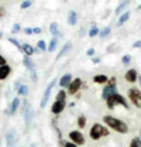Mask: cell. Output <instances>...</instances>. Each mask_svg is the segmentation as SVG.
<instances>
[{
    "label": "cell",
    "mask_w": 141,
    "mask_h": 147,
    "mask_svg": "<svg viewBox=\"0 0 141 147\" xmlns=\"http://www.w3.org/2000/svg\"><path fill=\"white\" fill-rule=\"evenodd\" d=\"M103 122L107 125V127L113 129V130L117 131V133H123L124 134V133L128 131V126L124 123L123 120H120V119H117V117H113V116H110V115L103 116Z\"/></svg>",
    "instance_id": "1"
},
{
    "label": "cell",
    "mask_w": 141,
    "mask_h": 147,
    "mask_svg": "<svg viewBox=\"0 0 141 147\" xmlns=\"http://www.w3.org/2000/svg\"><path fill=\"white\" fill-rule=\"evenodd\" d=\"M109 134H110L109 133V129L105 127L103 125H99V123H95L92 126V129H90V131H89V136H90L92 140H99V139L106 137Z\"/></svg>",
    "instance_id": "2"
},
{
    "label": "cell",
    "mask_w": 141,
    "mask_h": 147,
    "mask_svg": "<svg viewBox=\"0 0 141 147\" xmlns=\"http://www.w3.org/2000/svg\"><path fill=\"white\" fill-rule=\"evenodd\" d=\"M106 105H107L109 109H114L116 105H122L123 108L128 109V103H127V100L124 99V96H122L120 93H114L113 96H110V98L106 100Z\"/></svg>",
    "instance_id": "3"
},
{
    "label": "cell",
    "mask_w": 141,
    "mask_h": 147,
    "mask_svg": "<svg viewBox=\"0 0 141 147\" xmlns=\"http://www.w3.org/2000/svg\"><path fill=\"white\" fill-rule=\"evenodd\" d=\"M116 89V78H109V82H107V86H106L103 92H102V98L107 100L110 96H113L114 93H117Z\"/></svg>",
    "instance_id": "4"
},
{
    "label": "cell",
    "mask_w": 141,
    "mask_h": 147,
    "mask_svg": "<svg viewBox=\"0 0 141 147\" xmlns=\"http://www.w3.org/2000/svg\"><path fill=\"white\" fill-rule=\"evenodd\" d=\"M128 99L133 102L136 108H141V91L137 88H130L128 89Z\"/></svg>",
    "instance_id": "5"
},
{
    "label": "cell",
    "mask_w": 141,
    "mask_h": 147,
    "mask_svg": "<svg viewBox=\"0 0 141 147\" xmlns=\"http://www.w3.org/2000/svg\"><path fill=\"white\" fill-rule=\"evenodd\" d=\"M69 139L72 143H75L76 146H81V144H83L85 143V136L79 131V130H72V131H69Z\"/></svg>",
    "instance_id": "6"
},
{
    "label": "cell",
    "mask_w": 141,
    "mask_h": 147,
    "mask_svg": "<svg viewBox=\"0 0 141 147\" xmlns=\"http://www.w3.org/2000/svg\"><path fill=\"white\" fill-rule=\"evenodd\" d=\"M55 84H56V79H52V81L48 84L47 89H45V92H44V96H42V99H41V103H40L41 108H45V106H47L48 99H50V95H51V91H52V88L55 86Z\"/></svg>",
    "instance_id": "7"
},
{
    "label": "cell",
    "mask_w": 141,
    "mask_h": 147,
    "mask_svg": "<svg viewBox=\"0 0 141 147\" xmlns=\"http://www.w3.org/2000/svg\"><path fill=\"white\" fill-rule=\"evenodd\" d=\"M17 131L14 129H10L6 131V144L7 147H13L16 143H17Z\"/></svg>",
    "instance_id": "8"
},
{
    "label": "cell",
    "mask_w": 141,
    "mask_h": 147,
    "mask_svg": "<svg viewBox=\"0 0 141 147\" xmlns=\"http://www.w3.org/2000/svg\"><path fill=\"white\" fill-rule=\"evenodd\" d=\"M81 86H82V79H81V78H75V79H72L70 85L68 86V93H70V95L76 93V92L81 89Z\"/></svg>",
    "instance_id": "9"
},
{
    "label": "cell",
    "mask_w": 141,
    "mask_h": 147,
    "mask_svg": "<svg viewBox=\"0 0 141 147\" xmlns=\"http://www.w3.org/2000/svg\"><path fill=\"white\" fill-rule=\"evenodd\" d=\"M65 109V102H61V100H55L51 106V112L54 115H59L62 113V110Z\"/></svg>",
    "instance_id": "10"
},
{
    "label": "cell",
    "mask_w": 141,
    "mask_h": 147,
    "mask_svg": "<svg viewBox=\"0 0 141 147\" xmlns=\"http://www.w3.org/2000/svg\"><path fill=\"white\" fill-rule=\"evenodd\" d=\"M124 78H126V81L127 82H136L137 79H138V75H137V71L136 69H128L127 72H126V75H124Z\"/></svg>",
    "instance_id": "11"
},
{
    "label": "cell",
    "mask_w": 141,
    "mask_h": 147,
    "mask_svg": "<svg viewBox=\"0 0 141 147\" xmlns=\"http://www.w3.org/2000/svg\"><path fill=\"white\" fill-rule=\"evenodd\" d=\"M70 82H72V75L70 74H65L61 79H59V85H61V88H68L70 85Z\"/></svg>",
    "instance_id": "12"
},
{
    "label": "cell",
    "mask_w": 141,
    "mask_h": 147,
    "mask_svg": "<svg viewBox=\"0 0 141 147\" xmlns=\"http://www.w3.org/2000/svg\"><path fill=\"white\" fill-rule=\"evenodd\" d=\"M10 74H11V67H10V65H3V67H0V81H4Z\"/></svg>",
    "instance_id": "13"
},
{
    "label": "cell",
    "mask_w": 141,
    "mask_h": 147,
    "mask_svg": "<svg viewBox=\"0 0 141 147\" xmlns=\"http://www.w3.org/2000/svg\"><path fill=\"white\" fill-rule=\"evenodd\" d=\"M23 64H24V67H26L30 72L35 71V64L33 62L31 57H24V58H23Z\"/></svg>",
    "instance_id": "14"
},
{
    "label": "cell",
    "mask_w": 141,
    "mask_h": 147,
    "mask_svg": "<svg viewBox=\"0 0 141 147\" xmlns=\"http://www.w3.org/2000/svg\"><path fill=\"white\" fill-rule=\"evenodd\" d=\"M23 115H24V119H26V126L28 127L31 125V117H33V110H31V108L28 106L27 109L23 112Z\"/></svg>",
    "instance_id": "15"
},
{
    "label": "cell",
    "mask_w": 141,
    "mask_h": 147,
    "mask_svg": "<svg viewBox=\"0 0 141 147\" xmlns=\"http://www.w3.org/2000/svg\"><path fill=\"white\" fill-rule=\"evenodd\" d=\"M20 103H21V100L18 99V96H16V98L11 100V103H10V113H11V115L17 112V109L20 108Z\"/></svg>",
    "instance_id": "16"
},
{
    "label": "cell",
    "mask_w": 141,
    "mask_h": 147,
    "mask_svg": "<svg viewBox=\"0 0 141 147\" xmlns=\"http://www.w3.org/2000/svg\"><path fill=\"white\" fill-rule=\"evenodd\" d=\"M78 23V13L76 11H69V14H68V24L69 26H75Z\"/></svg>",
    "instance_id": "17"
},
{
    "label": "cell",
    "mask_w": 141,
    "mask_h": 147,
    "mask_svg": "<svg viewBox=\"0 0 141 147\" xmlns=\"http://www.w3.org/2000/svg\"><path fill=\"white\" fill-rule=\"evenodd\" d=\"M93 82L95 84H107L109 82V78L106 75H95L93 76Z\"/></svg>",
    "instance_id": "18"
},
{
    "label": "cell",
    "mask_w": 141,
    "mask_h": 147,
    "mask_svg": "<svg viewBox=\"0 0 141 147\" xmlns=\"http://www.w3.org/2000/svg\"><path fill=\"white\" fill-rule=\"evenodd\" d=\"M23 53L26 54V57H31L34 54V48L30 44H23Z\"/></svg>",
    "instance_id": "19"
},
{
    "label": "cell",
    "mask_w": 141,
    "mask_h": 147,
    "mask_svg": "<svg viewBox=\"0 0 141 147\" xmlns=\"http://www.w3.org/2000/svg\"><path fill=\"white\" fill-rule=\"evenodd\" d=\"M50 33H51L52 36H56V37L62 36V34L58 31V23H51V26H50Z\"/></svg>",
    "instance_id": "20"
},
{
    "label": "cell",
    "mask_w": 141,
    "mask_h": 147,
    "mask_svg": "<svg viewBox=\"0 0 141 147\" xmlns=\"http://www.w3.org/2000/svg\"><path fill=\"white\" fill-rule=\"evenodd\" d=\"M56 45H58V40H56V37H54L52 40L50 41V44H48V48H47V51H50V53H52V51H55Z\"/></svg>",
    "instance_id": "21"
},
{
    "label": "cell",
    "mask_w": 141,
    "mask_h": 147,
    "mask_svg": "<svg viewBox=\"0 0 141 147\" xmlns=\"http://www.w3.org/2000/svg\"><path fill=\"white\" fill-rule=\"evenodd\" d=\"M130 18V11H126V13H123L120 17H119V23H117V26H123L124 23L127 21Z\"/></svg>",
    "instance_id": "22"
},
{
    "label": "cell",
    "mask_w": 141,
    "mask_h": 147,
    "mask_svg": "<svg viewBox=\"0 0 141 147\" xmlns=\"http://www.w3.org/2000/svg\"><path fill=\"white\" fill-rule=\"evenodd\" d=\"M70 47H72V44H70V41H68V42H66V44L64 45V48H62V50L59 51V54H58V58L64 57V55H65V54H66V53H68V51L70 50Z\"/></svg>",
    "instance_id": "23"
},
{
    "label": "cell",
    "mask_w": 141,
    "mask_h": 147,
    "mask_svg": "<svg viewBox=\"0 0 141 147\" xmlns=\"http://www.w3.org/2000/svg\"><path fill=\"white\" fill-rule=\"evenodd\" d=\"M128 3H130L128 0H126V1H122V3H120V4L117 6V9H116V13H117V14H122V13H123V9H126V7L128 6Z\"/></svg>",
    "instance_id": "24"
},
{
    "label": "cell",
    "mask_w": 141,
    "mask_h": 147,
    "mask_svg": "<svg viewBox=\"0 0 141 147\" xmlns=\"http://www.w3.org/2000/svg\"><path fill=\"white\" fill-rule=\"evenodd\" d=\"M17 95L27 96V95H28V86H27V85H21V86H20V89L17 91Z\"/></svg>",
    "instance_id": "25"
},
{
    "label": "cell",
    "mask_w": 141,
    "mask_h": 147,
    "mask_svg": "<svg viewBox=\"0 0 141 147\" xmlns=\"http://www.w3.org/2000/svg\"><path fill=\"white\" fill-rule=\"evenodd\" d=\"M65 99H66V92L64 91V89H61V91L58 92V95H56V99H55V100H61V102H65Z\"/></svg>",
    "instance_id": "26"
},
{
    "label": "cell",
    "mask_w": 141,
    "mask_h": 147,
    "mask_svg": "<svg viewBox=\"0 0 141 147\" xmlns=\"http://www.w3.org/2000/svg\"><path fill=\"white\" fill-rule=\"evenodd\" d=\"M9 41H10L11 44H14L18 50H21V51H23V44H20V41H18V40H16L14 37H10V38H9Z\"/></svg>",
    "instance_id": "27"
},
{
    "label": "cell",
    "mask_w": 141,
    "mask_h": 147,
    "mask_svg": "<svg viewBox=\"0 0 141 147\" xmlns=\"http://www.w3.org/2000/svg\"><path fill=\"white\" fill-rule=\"evenodd\" d=\"M78 126L81 129H83L86 126V117H85V116H79V117H78Z\"/></svg>",
    "instance_id": "28"
},
{
    "label": "cell",
    "mask_w": 141,
    "mask_h": 147,
    "mask_svg": "<svg viewBox=\"0 0 141 147\" xmlns=\"http://www.w3.org/2000/svg\"><path fill=\"white\" fill-rule=\"evenodd\" d=\"M100 34V31H99V28L96 27V26H93L92 28H90V31H89V37H96Z\"/></svg>",
    "instance_id": "29"
},
{
    "label": "cell",
    "mask_w": 141,
    "mask_h": 147,
    "mask_svg": "<svg viewBox=\"0 0 141 147\" xmlns=\"http://www.w3.org/2000/svg\"><path fill=\"white\" fill-rule=\"evenodd\" d=\"M130 147H141V140L138 137H134V139L130 142Z\"/></svg>",
    "instance_id": "30"
},
{
    "label": "cell",
    "mask_w": 141,
    "mask_h": 147,
    "mask_svg": "<svg viewBox=\"0 0 141 147\" xmlns=\"http://www.w3.org/2000/svg\"><path fill=\"white\" fill-rule=\"evenodd\" d=\"M37 47H38V48H40V50H41V51H47V48H48V47H47V44H45V41H44V40H40V41H38V42H37Z\"/></svg>",
    "instance_id": "31"
},
{
    "label": "cell",
    "mask_w": 141,
    "mask_h": 147,
    "mask_svg": "<svg viewBox=\"0 0 141 147\" xmlns=\"http://www.w3.org/2000/svg\"><path fill=\"white\" fill-rule=\"evenodd\" d=\"M31 4H33V3H31L30 0H26V1H23V3L20 4V9H21V10H26V9H28Z\"/></svg>",
    "instance_id": "32"
},
{
    "label": "cell",
    "mask_w": 141,
    "mask_h": 147,
    "mask_svg": "<svg viewBox=\"0 0 141 147\" xmlns=\"http://www.w3.org/2000/svg\"><path fill=\"white\" fill-rule=\"evenodd\" d=\"M109 34H110V27H105V28L100 31V34H99V36L102 37V38H105V37H107Z\"/></svg>",
    "instance_id": "33"
},
{
    "label": "cell",
    "mask_w": 141,
    "mask_h": 147,
    "mask_svg": "<svg viewBox=\"0 0 141 147\" xmlns=\"http://www.w3.org/2000/svg\"><path fill=\"white\" fill-rule=\"evenodd\" d=\"M20 30H21L20 24H17V23H16V24L13 26V28H11V34H17V33L20 31Z\"/></svg>",
    "instance_id": "34"
},
{
    "label": "cell",
    "mask_w": 141,
    "mask_h": 147,
    "mask_svg": "<svg viewBox=\"0 0 141 147\" xmlns=\"http://www.w3.org/2000/svg\"><path fill=\"white\" fill-rule=\"evenodd\" d=\"M21 85H23V84H21V79H17V81H16V84H14V91L17 92L18 89H20V86H21Z\"/></svg>",
    "instance_id": "35"
},
{
    "label": "cell",
    "mask_w": 141,
    "mask_h": 147,
    "mask_svg": "<svg viewBox=\"0 0 141 147\" xmlns=\"http://www.w3.org/2000/svg\"><path fill=\"white\" fill-rule=\"evenodd\" d=\"M130 59H131V57H130V55H123V58H122L123 64H128V62H130Z\"/></svg>",
    "instance_id": "36"
},
{
    "label": "cell",
    "mask_w": 141,
    "mask_h": 147,
    "mask_svg": "<svg viewBox=\"0 0 141 147\" xmlns=\"http://www.w3.org/2000/svg\"><path fill=\"white\" fill-rule=\"evenodd\" d=\"M3 65H7V61H6V57L0 55V67H3Z\"/></svg>",
    "instance_id": "37"
},
{
    "label": "cell",
    "mask_w": 141,
    "mask_h": 147,
    "mask_svg": "<svg viewBox=\"0 0 141 147\" xmlns=\"http://www.w3.org/2000/svg\"><path fill=\"white\" fill-rule=\"evenodd\" d=\"M24 33L26 34H28V36H31L34 31H33V28H30V27H27V28H24Z\"/></svg>",
    "instance_id": "38"
},
{
    "label": "cell",
    "mask_w": 141,
    "mask_h": 147,
    "mask_svg": "<svg viewBox=\"0 0 141 147\" xmlns=\"http://www.w3.org/2000/svg\"><path fill=\"white\" fill-rule=\"evenodd\" d=\"M64 146L65 147H78L75 143H72V142H66V143H64Z\"/></svg>",
    "instance_id": "39"
},
{
    "label": "cell",
    "mask_w": 141,
    "mask_h": 147,
    "mask_svg": "<svg viewBox=\"0 0 141 147\" xmlns=\"http://www.w3.org/2000/svg\"><path fill=\"white\" fill-rule=\"evenodd\" d=\"M4 14H6V9H4V7H1V6H0V18L3 17V16H4Z\"/></svg>",
    "instance_id": "40"
},
{
    "label": "cell",
    "mask_w": 141,
    "mask_h": 147,
    "mask_svg": "<svg viewBox=\"0 0 141 147\" xmlns=\"http://www.w3.org/2000/svg\"><path fill=\"white\" fill-rule=\"evenodd\" d=\"M133 47H134V48H141V41H136V42L133 44Z\"/></svg>",
    "instance_id": "41"
},
{
    "label": "cell",
    "mask_w": 141,
    "mask_h": 147,
    "mask_svg": "<svg viewBox=\"0 0 141 147\" xmlns=\"http://www.w3.org/2000/svg\"><path fill=\"white\" fill-rule=\"evenodd\" d=\"M31 81H33V82H35V81H37V74H35V71H33V72H31Z\"/></svg>",
    "instance_id": "42"
},
{
    "label": "cell",
    "mask_w": 141,
    "mask_h": 147,
    "mask_svg": "<svg viewBox=\"0 0 141 147\" xmlns=\"http://www.w3.org/2000/svg\"><path fill=\"white\" fill-rule=\"evenodd\" d=\"M86 54L90 55V57H92V55H95V50H93V48H89V50H88V53H86Z\"/></svg>",
    "instance_id": "43"
},
{
    "label": "cell",
    "mask_w": 141,
    "mask_h": 147,
    "mask_svg": "<svg viewBox=\"0 0 141 147\" xmlns=\"http://www.w3.org/2000/svg\"><path fill=\"white\" fill-rule=\"evenodd\" d=\"M33 31H34L35 34H38V33H41V27H35V28H33Z\"/></svg>",
    "instance_id": "44"
},
{
    "label": "cell",
    "mask_w": 141,
    "mask_h": 147,
    "mask_svg": "<svg viewBox=\"0 0 141 147\" xmlns=\"http://www.w3.org/2000/svg\"><path fill=\"white\" fill-rule=\"evenodd\" d=\"M92 61H93L95 64H97V62H100V59H99V58H96V57H93V58H92Z\"/></svg>",
    "instance_id": "45"
},
{
    "label": "cell",
    "mask_w": 141,
    "mask_h": 147,
    "mask_svg": "<svg viewBox=\"0 0 141 147\" xmlns=\"http://www.w3.org/2000/svg\"><path fill=\"white\" fill-rule=\"evenodd\" d=\"M1 38H3V33L0 31V40H1Z\"/></svg>",
    "instance_id": "46"
},
{
    "label": "cell",
    "mask_w": 141,
    "mask_h": 147,
    "mask_svg": "<svg viewBox=\"0 0 141 147\" xmlns=\"http://www.w3.org/2000/svg\"><path fill=\"white\" fill-rule=\"evenodd\" d=\"M138 139H140V140H141V133H140V137H138Z\"/></svg>",
    "instance_id": "47"
}]
</instances>
